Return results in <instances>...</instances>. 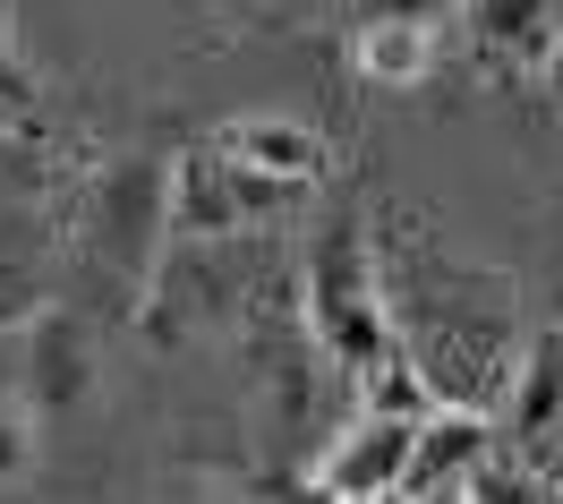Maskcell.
<instances>
[{
	"mask_svg": "<svg viewBox=\"0 0 563 504\" xmlns=\"http://www.w3.org/2000/svg\"><path fill=\"white\" fill-rule=\"evenodd\" d=\"M308 325H317V351L342 376H376V368L401 351L393 342V299L376 283V256L358 240V222L342 215L317 240V265H308Z\"/></svg>",
	"mask_w": 563,
	"mask_h": 504,
	"instance_id": "cell-1",
	"label": "cell"
},
{
	"mask_svg": "<svg viewBox=\"0 0 563 504\" xmlns=\"http://www.w3.org/2000/svg\"><path fill=\"white\" fill-rule=\"evenodd\" d=\"M410 445H419V410H393V402H358V419L333 436V453L317 462V496H351V504H376V496H401L410 487Z\"/></svg>",
	"mask_w": 563,
	"mask_h": 504,
	"instance_id": "cell-2",
	"label": "cell"
},
{
	"mask_svg": "<svg viewBox=\"0 0 563 504\" xmlns=\"http://www.w3.org/2000/svg\"><path fill=\"white\" fill-rule=\"evenodd\" d=\"M495 462H504L495 419L453 394H435L419 410V445H410V487L401 496H487Z\"/></svg>",
	"mask_w": 563,
	"mask_h": 504,
	"instance_id": "cell-3",
	"label": "cell"
},
{
	"mask_svg": "<svg viewBox=\"0 0 563 504\" xmlns=\"http://www.w3.org/2000/svg\"><path fill=\"white\" fill-rule=\"evenodd\" d=\"M18 394L35 402L43 428H60V419H77L95 402V333H86V317H69V308H35L26 317Z\"/></svg>",
	"mask_w": 563,
	"mask_h": 504,
	"instance_id": "cell-4",
	"label": "cell"
},
{
	"mask_svg": "<svg viewBox=\"0 0 563 504\" xmlns=\"http://www.w3.org/2000/svg\"><path fill=\"white\" fill-rule=\"evenodd\" d=\"M461 35H470V52L487 61V69H547L563 43V0H453Z\"/></svg>",
	"mask_w": 563,
	"mask_h": 504,
	"instance_id": "cell-5",
	"label": "cell"
},
{
	"mask_svg": "<svg viewBox=\"0 0 563 504\" xmlns=\"http://www.w3.org/2000/svg\"><path fill=\"white\" fill-rule=\"evenodd\" d=\"M163 215H172V163H120L103 180V256L120 274H145V265H154L145 240H172Z\"/></svg>",
	"mask_w": 563,
	"mask_h": 504,
	"instance_id": "cell-6",
	"label": "cell"
},
{
	"mask_svg": "<svg viewBox=\"0 0 563 504\" xmlns=\"http://www.w3.org/2000/svg\"><path fill=\"white\" fill-rule=\"evenodd\" d=\"M163 231H172V240H231V231H247L231 163H222L213 145H188L172 163V215H163Z\"/></svg>",
	"mask_w": 563,
	"mask_h": 504,
	"instance_id": "cell-7",
	"label": "cell"
},
{
	"mask_svg": "<svg viewBox=\"0 0 563 504\" xmlns=\"http://www.w3.org/2000/svg\"><path fill=\"white\" fill-rule=\"evenodd\" d=\"M213 145H222L231 163L265 172V180H290V188H308L324 172V138L308 120H282V111H240V120L213 129Z\"/></svg>",
	"mask_w": 563,
	"mask_h": 504,
	"instance_id": "cell-8",
	"label": "cell"
},
{
	"mask_svg": "<svg viewBox=\"0 0 563 504\" xmlns=\"http://www.w3.org/2000/svg\"><path fill=\"white\" fill-rule=\"evenodd\" d=\"M351 61L376 86H419L435 69V18H419V9H358Z\"/></svg>",
	"mask_w": 563,
	"mask_h": 504,
	"instance_id": "cell-9",
	"label": "cell"
},
{
	"mask_svg": "<svg viewBox=\"0 0 563 504\" xmlns=\"http://www.w3.org/2000/svg\"><path fill=\"white\" fill-rule=\"evenodd\" d=\"M43 462V419H35V402L18 394V385H0V496L9 487H26Z\"/></svg>",
	"mask_w": 563,
	"mask_h": 504,
	"instance_id": "cell-10",
	"label": "cell"
},
{
	"mask_svg": "<svg viewBox=\"0 0 563 504\" xmlns=\"http://www.w3.org/2000/svg\"><path fill=\"white\" fill-rule=\"evenodd\" d=\"M512 410H521V428H529V436L547 428V410H563V342H538V351H529V368H521V402H512Z\"/></svg>",
	"mask_w": 563,
	"mask_h": 504,
	"instance_id": "cell-11",
	"label": "cell"
},
{
	"mask_svg": "<svg viewBox=\"0 0 563 504\" xmlns=\"http://www.w3.org/2000/svg\"><path fill=\"white\" fill-rule=\"evenodd\" d=\"M35 308H43V274H35V256L0 249V325H26Z\"/></svg>",
	"mask_w": 563,
	"mask_h": 504,
	"instance_id": "cell-12",
	"label": "cell"
},
{
	"mask_svg": "<svg viewBox=\"0 0 563 504\" xmlns=\"http://www.w3.org/2000/svg\"><path fill=\"white\" fill-rule=\"evenodd\" d=\"M0 103H9V111H35V77H26V61H18L9 26H0Z\"/></svg>",
	"mask_w": 563,
	"mask_h": 504,
	"instance_id": "cell-13",
	"label": "cell"
},
{
	"mask_svg": "<svg viewBox=\"0 0 563 504\" xmlns=\"http://www.w3.org/2000/svg\"><path fill=\"white\" fill-rule=\"evenodd\" d=\"M555 487H563V479H555Z\"/></svg>",
	"mask_w": 563,
	"mask_h": 504,
	"instance_id": "cell-14",
	"label": "cell"
}]
</instances>
